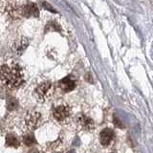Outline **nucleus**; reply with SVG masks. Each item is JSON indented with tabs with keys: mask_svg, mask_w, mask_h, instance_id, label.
<instances>
[{
	"mask_svg": "<svg viewBox=\"0 0 153 153\" xmlns=\"http://www.w3.org/2000/svg\"><path fill=\"white\" fill-rule=\"evenodd\" d=\"M18 106V102L16 99L14 98H10L7 100V108L9 111H14Z\"/></svg>",
	"mask_w": 153,
	"mask_h": 153,
	"instance_id": "nucleus-12",
	"label": "nucleus"
},
{
	"mask_svg": "<svg viewBox=\"0 0 153 153\" xmlns=\"http://www.w3.org/2000/svg\"><path fill=\"white\" fill-rule=\"evenodd\" d=\"M52 115L56 122L65 123L71 117V108L67 104H59L53 108Z\"/></svg>",
	"mask_w": 153,
	"mask_h": 153,
	"instance_id": "nucleus-4",
	"label": "nucleus"
},
{
	"mask_svg": "<svg viewBox=\"0 0 153 153\" xmlns=\"http://www.w3.org/2000/svg\"><path fill=\"white\" fill-rule=\"evenodd\" d=\"M114 140V131L110 128H104L100 133V142L102 146H107Z\"/></svg>",
	"mask_w": 153,
	"mask_h": 153,
	"instance_id": "nucleus-6",
	"label": "nucleus"
},
{
	"mask_svg": "<svg viewBox=\"0 0 153 153\" xmlns=\"http://www.w3.org/2000/svg\"><path fill=\"white\" fill-rule=\"evenodd\" d=\"M21 14L26 17L38 16V8L35 3H28L20 9Z\"/></svg>",
	"mask_w": 153,
	"mask_h": 153,
	"instance_id": "nucleus-7",
	"label": "nucleus"
},
{
	"mask_svg": "<svg viewBox=\"0 0 153 153\" xmlns=\"http://www.w3.org/2000/svg\"><path fill=\"white\" fill-rule=\"evenodd\" d=\"M76 123H78V126L83 129V130H87L90 131L94 128V122L92 119H90L87 117L86 115L81 114L76 118Z\"/></svg>",
	"mask_w": 153,
	"mask_h": 153,
	"instance_id": "nucleus-5",
	"label": "nucleus"
},
{
	"mask_svg": "<svg viewBox=\"0 0 153 153\" xmlns=\"http://www.w3.org/2000/svg\"><path fill=\"white\" fill-rule=\"evenodd\" d=\"M42 7L44 8V9H46V10H48V11L52 12V13H56V12L55 11V9L53 8L50 4H48L47 2H42Z\"/></svg>",
	"mask_w": 153,
	"mask_h": 153,
	"instance_id": "nucleus-13",
	"label": "nucleus"
},
{
	"mask_svg": "<svg viewBox=\"0 0 153 153\" xmlns=\"http://www.w3.org/2000/svg\"><path fill=\"white\" fill-rule=\"evenodd\" d=\"M59 87L63 91V92H70L74 90L76 87V82L74 79H72L70 76L62 79L59 81Z\"/></svg>",
	"mask_w": 153,
	"mask_h": 153,
	"instance_id": "nucleus-8",
	"label": "nucleus"
},
{
	"mask_svg": "<svg viewBox=\"0 0 153 153\" xmlns=\"http://www.w3.org/2000/svg\"><path fill=\"white\" fill-rule=\"evenodd\" d=\"M113 122H114V124H115V126H116L117 127H121V128H123V126L122 122L120 121V120H119L118 118L114 117V120H113Z\"/></svg>",
	"mask_w": 153,
	"mask_h": 153,
	"instance_id": "nucleus-14",
	"label": "nucleus"
},
{
	"mask_svg": "<svg viewBox=\"0 0 153 153\" xmlns=\"http://www.w3.org/2000/svg\"><path fill=\"white\" fill-rule=\"evenodd\" d=\"M54 92V86L51 81H43V82L38 84L35 91H33V96H35L36 100L38 102H45L48 100Z\"/></svg>",
	"mask_w": 153,
	"mask_h": 153,
	"instance_id": "nucleus-2",
	"label": "nucleus"
},
{
	"mask_svg": "<svg viewBox=\"0 0 153 153\" xmlns=\"http://www.w3.org/2000/svg\"><path fill=\"white\" fill-rule=\"evenodd\" d=\"M42 124V116L38 111H29L23 120L24 128L28 132L36 130Z\"/></svg>",
	"mask_w": 153,
	"mask_h": 153,
	"instance_id": "nucleus-3",
	"label": "nucleus"
},
{
	"mask_svg": "<svg viewBox=\"0 0 153 153\" xmlns=\"http://www.w3.org/2000/svg\"><path fill=\"white\" fill-rule=\"evenodd\" d=\"M23 143L28 146H33V143H36V139H35V136H33V134L28 133V134H26V135H24L23 136Z\"/></svg>",
	"mask_w": 153,
	"mask_h": 153,
	"instance_id": "nucleus-11",
	"label": "nucleus"
},
{
	"mask_svg": "<svg viewBox=\"0 0 153 153\" xmlns=\"http://www.w3.org/2000/svg\"><path fill=\"white\" fill-rule=\"evenodd\" d=\"M0 80L11 89L19 88L24 83V74L17 63H6L0 68Z\"/></svg>",
	"mask_w": 153,
	"mask_h": 153,
	"instance_id": "nucleus-1",
	"label": "nucleus"
},
{
	"mask_svg": "<svg viewBox=\"0 0 153 153\" xmlns=\"http://www.w3.org/2000/svg\"><path fill=\"white\" fill-rule=\"evenodd\" d=\"M5 142H6V146H10V147H14L16 148L19 146V139L14 135V134H12L10 133L6 136V139H5Z\"/></svg>",
	"mask_w": 153,
	"mask_h": 153,
	"instance_id": "nucleus-9",
	"label": "nucleus"
},
{
	"mask_svg": "<svg viewBox=\"0 0 153 153\" xmlns=\"http://www.w3.org/2000/svg\"><path fill=\"white\" fill-rule=\"evenodd\" d=\"M4 130V123L2 122H0V131Z\"/></svg>",
	"mask_w": 153,
	"mask_h": 153,
	"instance_id": "nucleus-15",
	"label": "nucleus"
},
{
	"mask_svg": "<svg viewBox=\"0 0 153 153\" xmlns=\"http://www.w3.org/2000/svg\"><path fill=\"white\" fill-rule=\"evenodd\" d=\"M28 46V40L26 38H23V39L19 40L18 42L16 43V46H14V50L17 53V54H22V52L26 49V47Z\"/></svg>",
	"mask_w": 153,
	"mask_h": 153,
	"instance_id": "nucleus-10",
	"label": "nucleus"
}]
</instances>
